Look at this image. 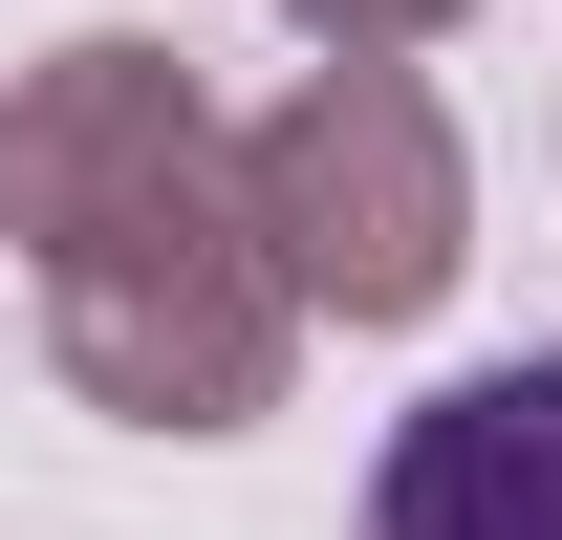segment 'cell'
Returning <instances> with one entry per match:
<instances>
[{
    "instance_id": "obj_2",
    "label": "cell",
    "mask_w": 562,
    "mask_h": 540,
    "mask_svg": "<svg viewBox=\"0 0 562 540\" xmlns=\"http://www.w3.org/2000/svg\"><path fill=\"white\" fill-rule=\"evenodd\" d=\"M238 195H260L303 325H412L454 303V238H476V173H454V109L412 87V44H325L238 131Z\"/></svg>"
},
{
    "instance_id": "obj_4",
    "label": "cell",
    "mask_w": 562,
    "mask_h": 540,
    "mask_svg": "<svg viewBox=\"0 0 562 540\" xmlns=\"http://www.w3.org/2000/svg\"><path fill=\"white\" fill-rule=\"evenodd\" d=\"M303 44H432V22H476V0H281Z\"/></svg>"
},
{
    "instance_id": "obj_1",
    "label": "cell",
    "mask_w": 562,
    "mask_h": 540,
    "mask_svg": "<svg viewBox=\"0 0 562 540\" xmlns=\"http://www.w3.org/2000/svg\"><path fill=\"white\" fill-rule=\"evenodd\" d=\"M0 238L44 281V346H66L87 410L131 432H260L281 368H303V281H281L260 195H238V131L195 109L173 44H44L0 87Z\"/></svg>"
},
{
    "instance_id": "obj_3",
    "label": "cell",
    "mask_w": 562,
    "mask_h": 540,
    "mask_svg": "<svg viewBox=\"0 0 562 540\" xmlns=\"http://www.w3.org/2000/svg\"><path fill=\"white\" fill-rule=\"evenodd\" d=\"M368 540H562V346L454 368L432 410H390V454H368Z\"/></svg>"
}]
</instances>
